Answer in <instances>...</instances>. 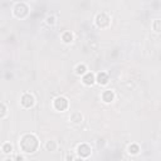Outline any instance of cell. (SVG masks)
Masks as SVG:
<instances>
[{
  "label": "cell",
  "instance_id": "cell-1",
  "mask_svg": "<svg viewBox=\"0 0 161 161\" xmlns=\"http://www.w3.org/2000/svg\"><path fill=\"white\" fill-rule=\"evenodd\" d=\"M19 147L24 154H34L39 147L38 137L34 134H25L19 141Z\"/></svg>",
  "mask_w": 161,
  "mask_h": 161
},
{
  "label": "cell",
  "instance_id": "cell-2",
  "mask_svg": "<svg viewBox=\"0 0 161 161\" xmlns=\"http://www.w3.org/2000/svg\"><path fill=\"white\" fill-rule=\"evenodd\" d=\"M14 17L18 19H24L29 14V7L25 3H17L13 8Z\"/></svg>",
  "mask_w": 161,
  "mask_h": 161
},
{
  "label": "cell",
  "instance_id": "cell-3",
  "mask_svg": "<svg viewBox=\"0 0 161 161\" xmlns=\"http://www.w3.org/2000/svg\"><path fill=\"white\" fill-rule=\"evenodd\" d=\"M94 23H96V25H97L98 28L105 29V28L110 26V24H111V18H110L106 13H98L97 15H96V18H94Z\"/></svg>",
  "mask_w": 161,
  "mask_h": 161
},
{
  "label": "cell",
  "instance_id": "cell-4",
  "mask_svg": "<svg viewBox=\"0 0 161 161\" xmlns=\"http://www.w3.org/2000/svg\"><path fill=\"white\" fill-rule=\"evenodd\" d=\"M68 106H69L68 100L66 97H63V96H58V97L53 101V107L59 112H64L68 108Z\"/></svg>",
  "mask_w": 161,
  "mask_h": 161
},
{
  "label": "cell",
  "instance_id": "cell-5",
  "mask_svg": "<svg viewBox=\"0 0 161 161\" xmlns=\"http://www.w3.org/2000/svg\"><path fill=\"white\" fill-rule=\"evenodd\" d=\"M20 103L24 108H31L34 106L36 103V98H34V96L33 94H30V93H24L21 96V98H20Z\"/></svg>",
  "mask_w": 161,
  "mask_h": 161
},
{
  "label": "cell",
  "instance_id": "cell-6",
  "mask_svg": "<svg viewBox=\"0 0 161 161\" xmlns=\"http://www.w3.org/2000/svg\"><path fill=\"white\" fill-rule=\"evenodd\" d=\"M91 154H92V149L88 144H81L77 146V155L81 159H86V157L91 156Z\"/></svg>",
  "mask_w": 161,
  "mask_h": 161
},
{
  "label": "cell",
  "instance_id": "cell-7",
  "mask_svg": "<svg viewBox=\"0 0 161 161\" xmlns=\"http://www.w3.org/2000/svg\"><path fill=\"white\" fill-rule=\"evenodd\" d=\"M101 97H102V101H103L105 103H111V102H113V101H115L116 94H115V92H113V91L107 89V91H105V92L102 93Z\"/></svg>",
  "mask_w": 161,
  "mask_h": 161
},
{
  "label": "cell",
  "instance_id": "cell-8",
  "mask_svg": "<svg viewBox=\"0 0 161 161\" xmlns=\"http://www.w3.org/2000/svg\"><path fill=\"white\" fill-rule=\"evenodd\" d=\"M82 82L86 86H92L96 83V76L92 72H87L84 76H82Z\"/></svg>",
  "mask_w": 161,
  "mask_h": 161
},
{
  "label": "cell",
  "instance_id": "cell-9",
  "mask_svg": "<svg viewBox=\"0 0 161 161\" xmlns=\"http://www.w3.org/2000/svg\"><path fill=\"white\" fill-rule=\"evenodd\" d=\"M108 81H110V77L106 72H100L97 76H96V82L101 86H106L108 83Z\"/></svg>",
  "mask_w": 161,
  "mask_h": 161
},
{
  "label": "cell",
  "instance_id": "cell-10",
  "mask_svg": "<svg viewBox=\"0 0 161 161\" xmlns=\"http://www.w3.org/2000/svg\"><path fill=\"white\" fill-rule=\"evenodd\" d=\"M69 121H71L72 123H74V125H79V123H82V121H83V116H82L81 112H73V113H71V116H69Z\"/></svg>",
  "mask_w": 161,
  "mask_h": 161
},
{
  "label": "cell",
  "instance_id": "cell-11",
  "mask_svg": "<svg viewBox=\"0 0 161 161\" xmlns=\"http://www.w3.org/2000/svg\"><path fill=\"white\" fill-rule=\"evenodd\" d=\"M140 151H141V149H140V146L137 144H131L130 146L127 147V152L130 155H137Z\"/></svg>",
  "mask_w": 161,
  "mask_h": 161
},
{
  "label": "cell",
  "instance_id": "cell-12",
  "mask_svg": "<svg viewBox=\"0 0 161 161\" xmlns=\"http://www.w3.org/2000/svg\"><path fill=\"white\" fill-rule=\"evenodd\" d=\"M76 74L77 76H84L87 73V67H86V64H78V66L76 67L74 69Z\"/></svg>",
  "mask_w": 161,
  "mask_h": 161
},
{
  "label": "cell",
  "instance_id": "cell-13",
  "mask_svg": "<svg viewBox=\"0 0 161 161\" xmlns=\"http://www.w3.org/2000/svg\"><path fill=\"white\" fill-rule=\"evenodd\" d=\"M45 149H47V151H55V150L58 149V144H57V141H54V140H49V141H47V144H45Z\"/></svg>",
  "mask_w": 161,
  "mask_h": 161
},
{
  "label": "cell",
  "instance_id": "cell-14",
  "mask_svg": "<svg viewBox=\"0 0 161 161\" xmlns=\"http://www.w3.org/2000/svg\"><path fill=\"white\" fill-rule=\"evenodd\" d=\"M62 40L64 42V43H71L72 40H73V34L71 33V31H64V33L62 34Z\"/></svg>",
  "mask_w": 161,
  "mask_h": 161
},
{
  "label": "cell",
  "instance_id": "cell-15",
  "mask_svg": "<svg viewBox=\"0 0 161 161\" xmlns=\"http://www.w3.org/2000/svg\"><path fill=\"white\" fill-rule=\"evenodd\" d=\"M7 113H8V108H7V106H5L4 103L0 102V118H4V117L7 116Z\"/></svg>",
  "mask_w": 161,
  "mask_h": 161
},
{
  "label": "cell",
  "instance_id": "cell-16",
  "mask_svg": "<svg viewBox=\"0 0 161 161\" xmlns=\"http://www.w3.org/2000/svg\"><path fill=\"white\" fill-rule=\"evenodd\" d=\"M12 151H13V146H12V144L7 142V144H4V145H3V152H4V154L9 155V154H12Z\"/></svg>",
  "mask_w": 161,
  "mask_h": 161
},
{
  "label": "cell",
  "instance_id": "cell-17",
  "mask_svg": "<svg viewBox=\"0 0 161 161\" xmlns=\"http://www.w3.org/2000/svg\"><path fill=\"white\" fill-rule=\"evenodd\" d=\"M154 29H155L156 33H160V19H156L154 21Z\"/></svg>",
  "mask_w": 161,
  "mask_h": 161
},
{
  "label": "cell",
  "instance_id": "cell-18",
  "mask_svg": "<svg viewBox=\"0 0 161 161\" xmlns=\"http://www.w3.org/2000/svg\"><path fill=\"white\" fill-rule=\"evenodd\" d=\"M55 23V17H53V15H49L48 18H47V24H49V25H53Z\"/></svg>",
  "mask_w": 161,
  "mask_h": 161
},
{
  "label": "cell",
  "instance_id": "cell-19",
  "mask_svg": "<svg viewBox=\"0 0 161 161\" xmlns=\"http://www.w3.org/2000/svg\"><path fill=\"white\" fill-rule=\"evenodd\" d=\"M66 160H67V161H73V160H74V157H73L71 154H68V155L66 156Z\"/></svg>",
  "mask_w": 161,
  "mask_h": 161
},
{
  "label": "cell",
  "instance_id": "cell-20",
  "mask_svg": "<svg viewBox=\"0 0 161 161\" xmlns=\"http://www.w3.org/2000/svg\"><path fill=\"white\" fill-rule=\"evenodd\" d=\"M15 161H24V156H20V155L15 156Z\"/></svg>",
  "mask_w": 161,
  "mask_h": 161
},
{
  "label": "cell",
  "instance_id": "cell-21",
  "mask_svg": "<svg viewBox=\"0 0 161 161\" xmlns=\"http://www.w3.org/2000/svg\"><path fill=\"white\" fill-rule=\"evenodd\" d=\"M73 161H84V159H81V157H77V159H74Z\"/></svg>",
  "mask_w": 161,
  "mask_h": 161
},
{
  "label": "cell",
  "instance_id": "cell-22",
  "mask_svg": "<svg viewBox=\"0 0 161 161\" xmlns=\"http://www.w3.org/2000/svg\"><path fill=\"white\" fill-rule=\"evenodd\" d=\"M4 161H14V160H13V159H12V157H7V159H5V160H4Z\"/></svg>",
  "mask_w": 161,
  "mask_h": 161
}]
</instances>
